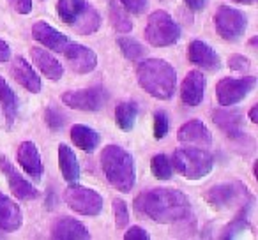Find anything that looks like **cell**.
<instances>
[{
  "mask_svg": "<svg viewBox=\"0 0 258 240\" xmlns=\"http://www.w3.org/2000/svg\"><path fill=\"white\" fill-rule=\"evenodd\" d=\"M32 36L37 43H41L43 46H46L48 50L57 51V53H62L64 48L68 46L69 39L64 36V34L58 32L55 27H51L50 23L46 22H37L32 25Z\"/></svg>",
  "mask_w": 258,
  "mask_h": 240,
  "instance_id": "cell-19",
  "label": "cell"
},
{
  "mask_svg": "<svg viewBox=\"0 0 258 240\" xmlns=\"http://www.w3.org/2000/svg\"><path fill=\"white\" fill-rule=\"evenodd\" d=\"M44 120H46L48 127H50L51 131L60 129V127L66 124L64 115L60 113V110H57V108H53V106L46 108V111H44Z\"/></svg>",
  "mask_w": 258,
  "mask_h": 240,
  "instance_id": "cell-34",
  "label": "cell"
},
{
  "mask_svg": "<svg viewBox=\"0 0 258 240\" xmlns=\"http://www.w3.org/2000/svg\"><path fill=\"white\" fill-rule=\"evenodd\" d=\"M212 122L233 141H239L246 138V133L242 129V115L233 110H216L212 113Z\"/></svg>",
  "mask_w": 258,
  "mask_h": 240,
  "instance_id": "cell-16",
  "label": "cell"
},
{
  "mask_svg": "<svg viewBox=\"0 0 258 240\" xmlns=\"http://www.w3.org/2000/svg\"><path fill=\"white\" fill-rule=\"evenodd\" d=\"M101 168L106 175L108 182L118 193H131L137 182V168L135 159L120 145H108L101 152Z\"/></svg>",
  "mask_w": 258,
  "mask_h": 240,
  "instance_id": "cell-3",
  "label": "cell"
},
{
  "mask_svg": "<svg viewBox=\"0 0 258 240\" xmlns=\"http://www.w3.org/2000/svg\"><path fill=\"white\" fill-rule=\"evenodd\" d=\"M120 4L131 15H144L149 8V0H120Z\"/></svg>",
  "mask_w": 258,
  "mask_h": 240,
  "instance_id": "cell-35",
  "label": "cell"
},
{
  "mask_svg": "<svg viewBox=\"0 0 258 240\" xmlns=\"http://www.w3.org/2000/svg\"><path fill=\"white\" fill-rule=\"evenodd\" d=\"M170 122H168V115L163 110L156 111L154 113V138L156 140H163V138L168 134Z\"/></svg>",
  "mask_w": 258,
  "mask_h": 240,
  "instance_id": "cell-33",
  "label": "cell"
},
{
  "mask_svg": "<svg viewBox=\"0 0 258 240\" xmlns=\"http://www.w3.org/2000/svg\"><path fill=\"white\" fill-rule=\"evenodd\" d=\"M256 43H258V37H256V36L251 37V39H249V46L253 48V50H254V48H256Z\"/></svg>",
  "mask_w": 258,
  "mask_h": 240,
  "instance_id": "cell-43",
  "label": "cell"
},
{
  "mask_svg": "<svg viewBox=\"0 0 258 240\" xmlns=\"http://www.w3.org/2000/svg\"><path fill=\"white\" fill-rule=\"evenodd\" d=\"M249 203L246 205V208H242V214H239L230 224H226L223 228V231L219 233V238H235V236H239L249 226V222H247V208H249Z\"/></svg>",
  "mask_w": 258,
  "mask_h": 240,
  "instance_id": "cell-31",
  "label": "cell"
},
{
  "mask_svg": "<svg viewBox=\"0 0 258 240\" xmlns=\"http://www.w3.org/2000/svg\"><path fill=\"white\" fill-rule=\"evenodd\" d=\"M30 57H32L34 64L39 67V71L51 82H58L64 76V67L50 51L43 50V48H32Z\"/></svg>",
  "mask_w": 258,
  "mask_h": 240,
  "instance_id": "cell-23",
  "label": "cell"
},
{
  "mask_svg": "<svg viewBox=\"0 0 258 240\" xmlns=\"http://www.w3.org/2000/svg\"><path fill=\"white\" fill-rule=\"evenodd\" d=\"M205 76L202 74V71H189L184 78L182 85H180V99L186 106H198L204 101L205 94Z\"/></svg>",
  "mask_w": 258,
  "mask_h": 240,
  "instance_id": "cell-15",
  "label": "cell"
},
{
  "mask_svg": "<svg viewBox=\"0 0 258 240\" xmlns=\"http://www.w3.org/2000/svg\"><path fill=\"white\" fill-rule=\"evenodd\" d=\"M145 39L156 48L172 46L180 39V27L172 16L163 9L151 13L145 27Z\"/></svg>",
  "mask_w": 258,
  "mask_h": 240,
  "instance_id": "cell-6",
  "label": "cell"
},
{
  "mask_svg": "<svg viewBox=\"0 0 258 240\" xmlns=\"http://www.w3.org/2000/svg\"><path fill=\"white\" fill-rule=\"evenodd\" d=\"M9 58H11V48H9V44L4 39H0V64L8 62Z\"/></svg>",
  "mask_w": 258,
  "mask_h": 240,
  "instance_id": "cell-39",
  "label": "cell"
},
{
  "mask_svg": "<svg viewBox=\"0 0 258 240\" xmlns=\"http://www.w3.org/2000/svg\"><path fill=\"white\" fill-rule=\"evenodd\" d=\"M0 172L4 173V177L8 179V184H9V189L11 193L15 194L18 200L22 201H29V200H36L39 196V191L11 165L6 155H0Z\"/></svg>",
  "mask_w": 258,
  "mask_h": 240,
  "instance_id": "cell-12",
  "label": "cell"
},
{
  "mask_svg": "<svg viewBox=\"0 0 258 240\" xmlns=\"http://www.w3.org/2000/svg\"><path fill=\"white\" fill-rule=\"evenodd\" d=\"M64 201L73 212L87 217H96L103 212V196L90 187L73 182L64 193Z\"/></svg>",
  "mask_w": 258,
  "mask_h": 240,
  "instance_id": "cell-7",
  "label": "cell"
},
{
  "mask_svg": "<svg viewBox=\"0 0 258 240\" xmlns=\"http://www.w3.org/2000/svg\"><path fill=\"white\" fill-rule=\"evenodd\" d=\"M16 159L18 165L25 170L27 175H30L34 180H39L43 175V161H41V154L37 150L36 143L32 141H22L16 148Z\"/></svg>",
  "mask_w": 258,
  "mask_h": 240,
  "instance_id": "cell-18",
  "label": "cell"
},
{
  "mask_svg": "<svg viewBox=\"0 0 258 240\" xmlns=\"http://www.w3.org/2000/svg\"><path fill=\"white\" fill-rule=\"evenodd\" d=\"M256 87L254 76H244V78H223L216 85V97L221 106L228 108L246 99Z\"/></svg>",
  "mask_w": 258,
  "mask_h": 240,
  "instance_id": "cell-10",
  "label": "cell"
},
{
  "mask_svg": "<svg viewBox=\"0 0 258 240\" xmlns=\"http://www.w3.org/2000/svg\"><path fill=\"white\" fill-rule=\"evenodd\" d=\"M11 74L25 90H29V92H32V94L41 92V78L32 69V65L23 57H16L15 60H13Z\"/></svg>",
  "mask_w": 258,
  "mask_h": 240,
  "instance_id": "cell-22",
  "label": "cell"
},
{
  "mask_svg": "<svg viewBox=\"0 0 258 240\" xmlns=\"http://www.w3.org/2000/svg\"><path fill=\"white\" fill-rule=\"evenodd\" d=\"M172 166L179 175L187 180H202L214 168V157L202 148H179L172 155Z\"/></svg>",
  "mask_w": 258,
  "mask_h": 240,
  "instance_id": "cell-5",
  "label": "cell"
},
{
  "mask_svg": "<svg viewBox=\"0 0 258 240\" xmlns=\"http://www.w3.org/2000/svg\"><path fill=\"white\" fill-rule=\"evenodd\" d=\"M180 143L186 145H198V147H211L212 143V134L207 129L202 120H189V122L182 124L177 133Z\"/></svg>",
  "mask_w": 258,
  "mask_h": 240,
  "instance_id": "cell-21",
  "label": "cell"
},
{
  "mask_svg": "<svg viewBox=\"0 0 258 240\" xmlns=\"http://www.w3.org/2000/svg\"><path fill=\"white\" fill-rule=\"evenodd\" d=\"M23 224V214L20 205L13 198L0 191V229L2 231H18Z\"/></svg>",
  "mask_w": 258,
  "mask_h": 240,
  "instance_id": "cell-20",
  "label": "cell"
},
{
  "mask_svg": "<svg viewBox=\"0 0 258 240\" xmlns=\"http://www.w3.org/2000/svg\"><path fill=\"white\" fill-rule=\"evenodd\" d=\"M117 46L120 48L122 55H124L127 60H140L145 55V48L142 43H138L133 37H118L117 39Z\"/></svg>",
  "mask_w": 258,
  "mask_h": 240,
  "instance_id": "cell-30",
  "label": "cell"
},
{
  "mask_svg": "<svg viewBox=\"0 0 258 240\" xmlns=\"http://www.w3.org/2000/svg\"><path fill=\"white\" fill-rule=\"evenodd\" d=\"M110 99V94L104 87H92V89L69 90L62 94V103L73 110L80 111H99Z\"/></svg>",
  "mask_w": 258,
  "mask_h": 240,
  "instance_id": "cell-11",
  "label": "cell"
},
{
  "mask_svg": "<svg viewBox=\"0 0 258 240\" xmlns=\"http://www.w3.org/2000/svg\"><path fill=\"white\" fill-rule=\"evenodd\" d=\"M135 208L140 215L159 224L179 222L189 215V198L179 189L170 187H156L140 193L135 198Z\"/></svg>",
  "mask_w": 258,
  "mask_h": 240,
  "instance_id": "cell-1",
  "label": "cell"
},
{
  "mask_svg": "<svg viewBox=\"0 0 258 240\" xmlns=\"http://www.w3.org/2000/svg\"><path fill=\"white\" fill-rule=\"evenodd\" d=\"M62 53L66 55L69 65L75 72L78 74H87V72L94 71L97 65V55L96 51H92L90 48L83 46L80 43H71L69 41L68 46L64 48Z\"/></svg>",
  "mask_w": 258,
  "mask_h": 240,
  "instance_id": "cell-13",
  "label": "cell"
},
{
  "mask_svg": "<svg viewBox=\"0 0 258 240\" xmlns=\"http://www.w3.org/2000/svg\"><path fill=\"white\" fill-rule=\"evenodd\" d=\"M214 27L225 41H237L247 29V18L242 11L230 6H221L214 15Z\"/></svg>",
  "mask_w": 258,
  "mask_h": 240,
  "instance_id": "cell-9",
  "label": "cell"
},
{
  "mask_svg": "<svg viewBox=\"0 0 258 240\" xmlns=\"http://www.w3.org/2000/svg\"><path fill=\"white\" fill-rule=\"evenodd\" d=\"M205 201L209 203V207H212L214 210H225L230 207H244L247 198L246 187L240 182H226V184H218V186L211 187V189L205 193Z\"/></svg>",
  "mask_w": 258,
  "mask_h": 240,
  "instance_id": "cell-8",
  "label": "cell"
},
{
  "mask_svg": "<svg viewBox=\"0 0 258 240\" xmlns=\"http://www.w3.org/2000/svg\"><path fill=\"white\" fill-rule=\"evenodd\" d=\"M228 67L232 69V71L244 72V71H249L251 62H249V58L244 57V55H232V57L228 58Z\"/></svg>",
  "mask_w": 258,
  "mask_h": 240,
  "instance_id": "cell-36",
  "label": "cell"
},
{
  "mask_svg": "<svg viewBox=\"0 0 258 240\" xmlns=\"http://www.w3.org/2000/svg\"><path fill=\"white\" fill-rule=\"evenodd\" d=\"M149 238H151L149 231L138 224L131 226V228L124 233V240H149Z\"/></svg>",
  "mask_w": 258,
  "mask_h": 240,
  "instance_id": "cell-37",
  "label": "cell"
},
{
  "mask_svg": "<svg viewBox=\"0 0 258 240\" xmlns=\"http://www.w3.org/2000/svg\"><path fill=\"white\" fill-rule=\"evenodd\" d=\"M8 2L18 15H29L32 11V0H8Z\"/></svg>",
  "mask_w": 258,
  "mask_h": 240,
  "instance_id": "cell-38",
  "label": "cell"
},
{
  "mask_svg": "<svg viewBox=\"0 0 258 240\" xmlns=\"http://www.w3.org/2000/svg\"><path fill=\"white\" fill-rule=\"evenodd\" d=\"M187 58H189L191 64L198 65L202 69H207V71H218L221 67V58L214 51V48L198 39L191 41L189 46H187Z\"/></svg>",
  "mask_w": 258,
  "mask_h": 240,
  "instance_id": "cell-14",
  "label": "cell"
},
{
  "mask_svg": "<svg viewBox=\"0 0 258 240\" xmlns=\"http://www.w3.org/2000/svg\"><path fill=\"white\" fill-rule=\"evenodd\" d=\"M232 2H237V4H254L256 0H232Z\"/></svg>",
  "mask_w": 258,
  "mask_h": 240,
  "instance_id": "cell-42",
  "label": "cell"
},
{
  "mask_svg": "<svg viewBox=\"0 0 258 240\" xmlns=\"http://www.w3.org/2000/svg\"><path fill=\"white\" fill-rule=\"evenodd\" d=\"M51 238L57 240H87L90 238V231L83 222L76 221L75 217H58L51 224Z\"/></svg>",
  "mask_w": 258,
  "mask_h": 240,
  "instance_id": "cell-17",
  "label": "cell"
},
{
  "mask_svg": "<svg viewBox=\"0 0 258 240\" xmlns=\"http://www.w3.org/2000/svg\"><path fill=\"white\" fill-rule=\"evenodd\" d=\"M57 15L82 36H90L101 27V15L87 0H58Z\"/></svg>",
  "mask_w": 258,
  "mask_h": 240,
  "instance_id": "cell-4",
  "label": "cell"
},
{
  "mask_svg": "<svg viewBox=\"0 0 258 240\" xmlns=\"http://www.w3.org/2000/svg\"><path fill=\"white\" fill-rule=\"evenodd\" d=\"M71 140L80 150L83 152H94L101 143V136L96 129L85 126V124H75L71 127Z\"/></svg>",
  "mask_w": 258,
  "mask_h": 240,
  "instance_id": "cell-24",
  "label": "cell"
},
{
  "mask_svg": "<svg viewBox=\"0 0 258 240\" xmlns=\"http://www.w3.org/2000/svg\"><path fill=\"white\" fill-rule=\"evenodd\" d=\"M151 172L158 180H170L172 179L173 166H172V161H170L168 155L156 154L154 157L151 159Z\"/></svg>",
  "mask_w": 258,
  "mask_h": 240,
  "instance_id": "cell-29",
  "label": "cell"
},
{
  "mask_svg": "<svg viewBox=\"0 0 258 240\" xmlns=\"http://www.w3.org/2000/svg\"><path fill=\"white\" fill-rule=\"evenodd\" d=\"M58 168H60V172H62V177H64L69 184L78 182V179H80L78 159H76L73 148L68 147L66 143L58 145Z\"/></svg>",
  "mask_w": 258,
  "mask_h": 240,
  "instance_id": "cell-25",
  "label": "cell"
},
{
  "mask_svg": "<svg viewBox=\"0 0 258 240\" xmlns=\"http://www.w3.org/2000/svg\"><path fill=\"white\" fill-rule=\"evenodd\" d=\"M113 215H115V226L118 229H124L129 224V210L127 205L120 198H115L113 200Z\"/></svg>",
  "mask_w": 258,
  "mask_h": 240,
  "instance_id": "cell-32",
  "label": "cell"
},
{
  "mask_svg": "<svg viewBox=\"0 0 258 240\" xmlns=\"http://www.w3.org/2000/svg\"><path fill=\"white\" fill-rule=\"evenodd\" d=\"M191 11H202L207 6V0H182Z\"/></svg>",
  "mask_w": 258,
  "mask_h": 240,
  "instance_id": "cell-40",
  "label": "cell"
},
{
  "mask_svg": "<svg viewBox=\"0 0 258 240\" xmlns=\"http://www.w3.org/2000/svg\"><path fill=\"white\" fill-rule=\"evenodd\" d=\"M137 78L140 87L159 101H168L175 94L177 71L172 64L163 58H147L140 62L137 69Z\"/></svg>",
  "mask_w": 258,
  "mask_h": 240,
  "instance_id": "cell-2",
  "label": "cell"
},
{
  "mask_svg": "<svg viewBox=\"0 0 258 240\" xmlns=\"http://www.w3.org/2000/svg\"><path fill=\"white\" fill-rule=\"evenodd\" d=\"M138 117V106L133 101H125V103L117 104L115 108V124L122 131H131L135 127Z\"/></svg>",
  "mask_w": 258,
  "mask_h": 240,
  "instance_id": "cell-27",
  "label": "cell"
},
{
  "mask_svg": "<svg viewBox=\"0 0 258 240\" xmlns=\"http://www.w3.org/2000/svg\"><path fill=\"white\" fill-rule=\"evenodd\" d=\"M258 106H253V108H251V110H249V120H251V122H253V124H256L258 122Z\"/></svg>",
  "mask_w": 258,
  "mask_h": 240,
  "instance_id": "cell-41",
  "label": "cell"
},
{
  "mask_svg": "<svg viewBox=\"0 0 258 240\" xmlns=\"http://www.w3.org/2000/svg\"><path fill=\"white\" fill-rule=\"evenodd\" d=\"M108 15H110V23L118 34H129L133 30V22L129 18L127 11L122 9L120 6H117L111 0L110 8H108Z\"/></svg>",
  "mask_w": 258,
  "mask_h": 240,
  "instance_id": "cell-28",
  "label": "cell"
},
{
  "mask_svg": "<svg viewBox=\"0 0 258 240\" xmlns=\"http://www.w3.org/2000/svg\"><path fill=\"white\" fill-rule=\"evenodd\" d=\"M0 108H2L8 127H11L18 115V99H16L15 90L9 87V83L2 76H0Z\"/></svg>",
  "mask_w": 258,
  "mask_h": 240,
  "instance_id": "cell-26",
  "label": "cell"
}]
</instances>
